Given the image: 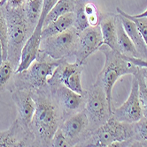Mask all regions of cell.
<instances>
[{
  "label": "cell",
  "instance_id": "cell-1",
  "mask_svg": "<svg viewBox=\"0 0 147 147\" xmlns=\"http://www.w3.org/2000/svg\"><path fill=\"white\" fill-rule=\"evenodd\" d=\"M32 94L36 101V109L29 129L35 138V146L48 147L63 122L62 112L49 85L32 92Z\"/></svg>",
  "mask_w": 147,
  "mask_h": 147
},
{
  "label": "cell",
  "instance_id": "cell-2",
  "mask_svg": "<svg viewBox=\"0 0 147 147\" xmlns=\"http://www.w3.org/2000/svg\"><path fill=\"white\" fill-rule=\"evenodd\" d=\"M23 6L19 8L2 6L7 24L8 46L6 60L10 61L15 71L20 63L22 48L34 31L27 19Z\"/></svg>",
  "mask_w": 147,
  "mask_h": 147
},
{
  "label": "cell",
  "instance_id": "cell-3",
  "mask_svg": "<svg viewBox=\"0 0 147 147\" xmlns=\"http://www.w3.org/2000/svg\"><path fill=\"white\" fill-rule=\"evenodd\" d=\"M99 50L105 55V61L104 67L98 75L95 84L100 86L105 90L107 100L112 106L113 87L116 81L124 75H135L139 67L133 63L128 57L123 56L107 45L103 44L99 48Z\"/></svg>",
  "mask_w": 147,
  "mask_h": 147
},
{
  "label": "cell",
  "instance_id": "cell-4",
  "mask_svg": "<svg viewBox=\"0 0 147 147\" xmlns=\"http://www.w3.org/2000/svg\"><path fill=\"white\" fill-rule=\"evenodd\" d=\"M60 61L61 59L55 60L38 55L36 60L28 69L14 73L9 90L25 89L35 92L45 87L48 85V79L52 76Z\"/></svg>",
  "mask_w": 147,
  "mask_h": 147
},
{
  "label": "cell",
  "instance_id": "cell-5",
  "mask_svg": "<svg viewBox=\"0 0 147 147\" xmlns=\"http://www.w3.org/2000/svg\"><path fill=\"white\" fill-rule=\"evenodd\" d=\"M133 136V124L120 122L110 117L98 129L90 131L81 146L107 147L114 144L129 141Z\"/></svg>",
  "mask_w": 147,
  "mask_h": 147
},
{
  "label": "cell",
  "instance_id": "cell-6",
  "mask_svg": "<svg viewBox=\"0 0 147 147\" xmlns=\"http://www.w3.org/2000/svg\"><path fill=\"white\" fill-rule=\"evenodd\" d=\"M79 34L75 28H70L60 34L42 39L38 55L51 59L60 60L75 56Z\"/></svg>",
  "mask_w": 147,
  "mask_h": 147
},
{
  "label": "cell",
  "instance_id": "cell-7",
  "mask_svg": "<svg viewBox=\"0 0 147 147\" xmlns=\"http://www.w3.org/2000/svg\"><path fill=\"white\" fill-rule=\"evenodd\" d=\"M83 110L89 120L90 131L103 125L112 116L113 107L109 104L105 92L100 86L94 84L85 90Z\"/></svg>",
  "mask_w": 147,
  "mask_h": 147
},
{
  "label": "cell",
  "instance_id": "cell-8",
  "mask_svg": "<svg viewBox=\"0 0 147 147\" xmlns=\"http://www.w3.org/2000/svg\"><path fill=\"white\" fill-rule=\"evenodd\" d=\"M59 128L69 146H81L90 131L84 110L65 119Z\"/></svg>",
  "mask_w": 147,
  "mask_h": 147
},
{
  "label": "cell",
  "instance_id": "cell-9",
  "mask_svg": "<svg viewBox=\"0 0 147 147\" xmlns=\"http://www.w3.org/2000/svg\"><path fill=\"white\" fill-rule=\"evenodd\" d=\"M62 112L63 121L84 109L85 94H80L62 84L49 86Z\"/></svg>",
  "mask_w": 147,
  "mask_h": 147
},
{
  "label": "cell",
  "instance_id": "cell-10",
  "mask_svg": "<svg viewBox=\"0 0 147 147\" xmlns=\"http://www.w3.org/2000/svg\"><path fill=\"white\" fill-rule=\"evenodd\" d=\"M103 45V38L99 26H89L86 29L80 32L77 49L75 53V63L85 65L87 59L90 55L99 50Z\"/></svg>",
  "mask_w": 147,
  "mask_h": 147
},
{
  "label": "cell",
  "instance_id": "cell-11",
  "mask_svg": "<svg viewBox=\"0 0 147 147\" xmlns=\"http://www.w3.org/2000/svg\"><path fill=\"white\" fill-rule=\"evenodd\" d=\"M143 112L138 97V83L133 75L130 93L126 101L117 109H113L112 117L120 122L134 123L143 117Z\"/></svg>",
  "mask_w": 147,
  "mask_h": 147
},
{
  "label": "cell",
  "instance_id": "cell-12",
  "mask_svg": "<svg viewBox=\"0 0 147 147\" xmlns=\"http://www.w3.org/2000/svg\"><path fill=\"white\" fill-rule=\"evenodd\" d=\"M35 146V138L30 129L25 128L16 119L5 130L0 131V147Z\"/></svg>",
  "mask_w": 147,
  "mask_h": 147
},
{
  "label": "cell",
  "instance_id": "cell-13",
  "mask_svg": "<svg viewBox=\"0 0 147 147\" xmlns=\"http://www.w3.org/2000/svg\"><path fill=\"white\" fill-rule=\"evenodd\" d=\"M12 98L17 109V120L29 129V124L36 109V101L32 92L25 89H13L11 91Z\"/></svg>",
  "mask_w": 147,
  "mask_h": 147
},
{
  "label": "cell",
  "instance_id": "cell-14",
  "mask_svg": "<svg viewBox=\"0 0 147 147\" xmlns=\"http://www.w3.org/2000/svg\"><path fill=\"white\" fill-rule=\"evenodd\" d=\"M42 28H43L42 26L37 25L36 26V28L34 29L32 34L30 35V37L24 44L21 50L20 63L15 72H21L27 70L32 64V63L36 60L39 54L40 45H41V41H42V37H41Z\"/></svg>",
  "mask_w": 147,
  "mask_h": 147
},
{
  "label": "cell",
  "instance_id": "cell-15",
  "mask_svg": "<svg viewBox=\"0 0 147 147\" xmlns=\"http://www.w3.org/2000/svg\"><path fill=\"white\" fill-rule=\"evenodd\" d=\"M99 28L103 38V44L117 50V32H116V14L105 13L100 15Z\"/></svg>",
  "mask_w": 147,
  "mask_h": 147
},
{
  "label": "cell",
  "instance_id": "cell-16",
  "mask_svg": "<svg viewBox=\"0 0 147 147\" xmlns=\"http://www.w3.org/2000/svg\"><path fill=\"white\" fill-rule=\"evenodd\" d=\"M119 16H120V19H121V21L122 23L125 32L127 33L128 36L130 38V40L132 41V42L134 43L137 49L139 58L147 60V45L144 42V38L142 37L140 32L138 31L136 24L131 20L121 14H119Z\"/></svg>",
  "mask_w": 147,
  "mask_h": 147
},
{
  "label": "cell",
  "instance_id": "cell-17",
  "mask_svg": "<svg viewBox=\"0 0 147 147\" xmlns=\"http://www.w3.org/2000/svg\"><path fill=\"white\" fill-rule=\"evenodd\" d=\"M116 32H117V51L128 57H138L137 49L124 30L120 16L116 14Z\"/></svg>",
  "mask_w": 147,
  "mask_h": 147
},
{
  "label": "cell",
  "instance_id": "cell-18",
  "mask_svg": "<svg viewBox=\"0 0 147 147\" xmlns=\"http://www.w3.org/2000/svg\"><path fill=\"white\" fill-rule=\"evenodd\" d=\"M74 21H75L74 12H69L58 18L57 20L50 22L46 26H43L42 33H41L42 39L60 34L66 30H68L71 26H74Z\"/></svg>",
  "mask_w": 147,
  "mask_h": 147
},
{
  "label": "cell",
  "instance_id": "cell-19",
  "mask_svg": "<svg viewBox=\"0 0 147 147\" xmlns=\"http://www.w3.org/2000/svg\"><path fill=\"white\" fill-rule=\"evenodd\" d=\"M133 124V136L126 142L117 143L113 146L127 147V146H147V119L142 117L139 121Z\"/></svg>",
  "mask_w": 147,
  "mask_h": 147
},
{
  "label": "cell",
  "instance_id": "cell-20",
  "mask_svg": "<svg viewBox=\"0 0 147 147\" xmlns=\"http://www.w3.org/2000/svg\"><path fill=\"white\" fill-rule=\"evenodd\" d=\"M75 8V0H58L49 11L44 21V26L57 20L58 18L69 12H74Z\"/></svg>",
  "mask_w": 147,
  "mask_h": 147
},
{
  "label": "cell",
  "instance_id": "cell-21",
  "mask_svg": "<svg viewBox=\"0 0 147 147\" xmlns=\"http://www.w3.org/2000/svg\"><path fill=\"white\" fill-rule=\"evenodd\" d=\"M24 11L30 26L35 29L42 15L44 0H28L24 4Z\"/></svg>",
  "mask_w": 147,
  "mask_h": 147
},
{
  "label": "cell",
  "instance_id": "cell-22",
  "mask_svg": "<svg viewBox=\"0 0 147 147\" xmlns=\"http://www.w3.org/2000/svg\"><path fill=\"white\" fill-rule=\"evenodd\" d=\"M85 2V0H75V8L74 11V28H75L78 32H82L90 26L88 22V16L86 15L84 11Z\"/></svg>",
  "mask_w": 147,
  "mask_h": 147
},
{
  "label": "cell",
  "instance_id": "cell-23",
  "mask_svg": "<svg viewBox=\"0 0 147 147\" xmlns=\"http://www.w3.org/2000/svg\"><path fill=\"white\" fill-rule=\"evenodd\" d=\"M15 69L8 60H5L0 64V93L10 86Z\"/></svg>",
  "mask_w": 147,
  "mask_h": 147
},
{
  "label": "cell",
  "instance_id": "cell-24",
  "mask_svg": "<svg viewBox=\"0 0 147 147\" xmlns=\"http://www.w3.org/2000/svg\"><path fill=\"white\" fill-rule=\"evenodd\" d=\"M83 68L84 67L80 68L73 74H71L64 83V86H66V87H68L69 89L73 90L77 93H80V94H85V90L83 88L82 78H81Z\"/></svg>",
  "mask_w": 147,
  "mask_h": 147
},
{
  "label": "cell",
  "instance_id": "cell-25",
  "mask_svg": "<svg viewBox=\"0 0 147 147\" xmlns=\"http://www.w3.org/2000/svg\"><path fill=\"white\" fill-rule=\"evenodd\" d=\"M116 12L119 13L129 20H131L133 22H134L137 26V28L138 29V31L140 32L142 37L144 38V42L147 45V17H143V18H136L133 15H130L129 13L125 12L124 11H122L120 7L116 8Z\"/></svg>",
  "mask_w": 147,
  "mask_h": 147
},
{
  "label": "cell",
  "instance_id": "cell-26",
  "mask_svg": "<svg viewBox=\"0 0 147 147\" xmlns=\"http://www.w3.org/2000/svg\"><path fill=\"white\" fill-rule=\"evenodd\" d=\"M134 76L137 78V83H138V97H139V101L141 105L143 115L144 117L147 119V87L144 84L141 77L138 75L137 72Z\"/></svg>",
  "mask_w": 147,
  "mask_h": 147
},
{
  "label": "cell",
  "instance_id": "cell-27",
  "mask_svg": "<svg viewBox=\"0 0 147 147\" xmlns=\"http://www.w3.org/2000/svg\"><path fill=\"white\" fill-rule=\"evenodd\" d=\"M0 38L3 42L5 58L7 59V46H8V37H7V24L4 8L0 5Z\"/></svg>",
  "mask_w": 147,
  "mask_h": 147
},
{
  "label": "cell",
  "instance_id": "cell-28",
  "mask_svg": "<svg viewBox=\"0 0 147 147\" xmlns=\"http://www.w3.org/2000/svg\"><path fill=\"white\" fill-rule=\"evenodd\" d=\"M51 146H53V147H69L68 143V141H66L60 128L58 129V130L55 132L54 136H53Z\"/></svg>",
  "mask_w": 147,
  "mask_h": 147
},
{
  "label": "cell",
  "instance_id": "cell-29",
  "mask_svg": "<svg viewBox=\"0 0 147 147\" xmlns=\"http://www.w3.org/2000/svg\"><path fill=\"white\" fill-rule=\"evenodd\" d=\"M58 1V0H44V8H43V12H42V15L40 17V20L37 23V25L42 26L44 25V19L47 15V13L49 12V11L51 9V7L55 5V3ZM36 25V26H37Z\"/></svg>",
  "mask_w": 147,
  "mask_h": 147
},
{
  "label": "cell",
  "instance_id": "cell-30",
  "mask_svg": "<svg viewBox=\"0 0 147 147\" xmlns=\"http://www.w3.org/2000/svg\"><path fill=\"white\" fill-rule=\"evenodd\" d=\"M25 2L26 0H1L0 1V5L12 8H19L24 5Z\"/></svg>",
  "mask_w": 147,
  "mask_h": 147
},
{
  "label": "cell",
  "instance_id": "cell-31",
  "mask_svg": "<svg viewBox=\"0 0 147 147\" xmlns=\"http://www.w3.org/2000/svg\"><path fill=\"white\" fill-rule=\"evenodd\" d=\"M137 73L141 77L145 86L147 87V67H139Z\"/></svg>",
  "mask_w": 147,
  "mask_h": 147
},
{
  "label": "cell",
  "instance_id": "cell-32",
  "mask_svg": "<svg viewBox=\"0 0 147 147\" xmlns=\"http://www.w3.org/2000/svg\"><path fill=\"white\" fill-rule=\"evenodd\" d=\"M5 60V51H4L3 42L1 41V38H0V64H1Z\"/></svg>",
  "mask_w": 147,
  "mask_h": 147
},
{
  "label": "cell",
  "instance_id": "cell-33",
  "mask_svg": "<svg viewBox=\"0 0 147 147\" xmlns=\"http://www.w3.org/2000/svg\"><path fill=\"white\" fill-rule=\"evenodd\" d=\"M133 16L136 17V18H143V17H147V9H146L144 11H143V12L139 13V14H137V15H133Z\"/></svg>",
  "mask_w": 147,
  "mask_h": 147
},
{
  "label": "cell",
  "instance_id": "cell-34",
  "mask_svg": "<svg viewBox=\"0 0 147 147\" xmlns=\"http://www.w3.org/2000/svg\"><path fill=\"white\" fill-rule=\"evenodd\" d=\"M26 1H28V0H26Z\"/></svg>",
  "mask_w": 147,
  "mask_h": 147
},
{
  "label": "cell",
  "instance_id": "cell-35",
  "mask_svg": "<svg viewBox=\"0 0 147 147\" xmlns=\"http://www.w3.org/2000/svg\"><path fill=\"white\" fill-rule=\"evenodd\" d=\"M0 1H1V0H0Z\"/></svg>",
  "mask_w": 147,
  "mask_h": 147
}]
</instances>
